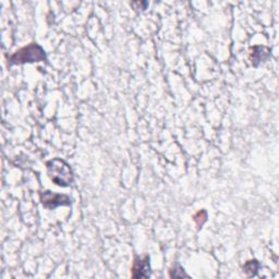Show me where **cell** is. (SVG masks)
<instances>
[{
	"instance_id": "ba28073f",
	"label": "cell",
	"mask_w": 279,
	"mask_h": 279,
	"mask_svg": "<svg viewBox=\"0 0 279 279\" xmlns=\"http://www.w3.org/2000/svg\"><path fill=\"white\" fill-rule=\"evenodd\" d=\"M170 277L171 278H183V277H189V275L185 274L184 269L181 266H176L171 271H170Z\"/></svg>"
},
{
	"instance_id": "3957f363",
	"label": "cell",
	"mask_w": 279,
	"mask_h": 279,
	"mask_svg": "<svg viewBox=\"0 0 279 279\" xmlns=\"http://www.w3.org/2000/svg\"><path fill=\"white\" fill-rule=\"evenodd\" d=\"M41 201L44 207L47 210H55L59 206L71 205V199L64 194H57L50 191H45L41 194Z\"/></svg>"
},
{
	"instance_id": "52a82bcc",
	"label": "cell",
	"mask_w": 279,
	"mask_h": 279,
	"mask_svg": "<svg viewBox=\"0 0 279 279\" xmlns=\"http://www.w3.org/2000/svg\"><path fill=\"white\" fill-rule=\"evenodd\" d=\"M206 219H207V213L204 210L198 212L197 215L194 216V222H196L199 228H201V227L203 226V224L206 222Z\"/></svg>"
},
{
	"instance_id": "7a4b0ae2",
	"label": "cell",
	"mask_w": 279,
	"mask_h": 279,
	"mask_svg": "<svg viewBox=\"0 0 279 279\" xmlns=\"http://www.w3.org/2000/svg\"><path fill=\"white\" fill-rule=\"evenodd\" d=\"M46 60V54L43 47L36 43H32L28 46L17 50L16 53L10 57L9 63L11 66L14 64H23L32 62H41Z\"/></svg>"
},
{
	"instance_id": "277c9868",
	"label": "cell",
	"mask_w": 279,
	"mask_h": 279,
	"mask_svg": "<svg viewBox=\"0 0 279 279\" xmlns=\"http://www.w3.org/2000/svg\"><path fill=\"white\" fill-rule=\"evenodd\" d=\"M151 276V264L150 256L135 257L132 266V277L133 278H148Z\"/></svg>"
},
{
	"instance_id": "5b68a950",
	"label": "cell",
	"mask_w": 279,
	"mask_h": 279,
	"mask_svg": "<svg viewBox=\"0 0 279 279\" xmlns=\"http://www.w3.org/2000/svg\"><path fill=\"white\" fill-rule=\"evenodd\" d=\"M269 49L263 46H255L251 49V60L253 66H258L259 62L264 61L269 56Z\"/></svg>"
},
{
	"instance_id": "8992f818",
	"label": "cell",
	"mask_w": 279,
	"mask_h": 279,
	"mask_svg": "<svg viewBox=\"0 0 279 279\" xmlns=\"http://www.w3.org/2000/svg\"><path fill=\"white\" fill-rule=\"evenodd\" d=\"M259 266L261 265H259V263L256 261V259H251V261H248L243 265V271L249 277L255 276L257 274Z\"/></svg>"
},
{
	"instance_id": "6da1fadb",
	"label": "cell",
	"mask_w": 279,
	"mask_h": 279,
	"mask_svg": "<svg viewBox=\"0 0 279 279\" xmlns=\"http://www.w3.org/2000/svg\"><path fill=\"white\" fill-rule=\"evenodd\" d=\"M46 166L48 177L56 185L69 187L73 183V171L64 160L59 158L51 159L47 161Z\"/></svg>"
}]
</instances>
